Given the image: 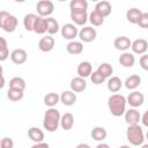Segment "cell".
Masks as SVG:
<instances>
[{"instance_id": "1", "label": "cell", "mask_w": 148, "mask_h": 148, "mask_svg": "<svg viewBox=\"0 0 148 148\" xmlns=\"http://www.w3.org/2000/svg\"><path fill=\"white\" fill-rule=\"evenodd\" d=\"M126 104H127V101H126L125 96H123L120 94H113L108 99L109 110H110L111 114L114 117H120V116L125 114Z\"/></svg>"}, {"instance_id": "2", "label": "cell", "mask_w": 148, "mask_h": 148, "mask_svg": "<svg viewBox=\"0 0 148 148\" xmlns=\"http://www.w3.org/2000/svg\"><path fill=\"white\" fill-rule=\"evenodd\" d=\"M60 112L54 108H49L44 113L43 126L47 132H56L60 126Z\"/></svg>"}, {"instance_id": "3", "label": "cell", "mask_w": 148, "mask_h": 148, "mask_svg": "<svg viewBox=\"0 0 148 148\" xmlns=\"http://www.w3.org/2000/svg\"><path fill=\"white\" fill-rule=\"evenodd\" d=\"M126 139L132 146H142L145 141V134L140 125L128 126L126 130Z\"/></svg>"}, {"instance_id": "4", "label": "cell", "mask_w": 148, "mask_h": 148, "mask_svg": "<svg viewBox=\"0 0 148 148\" xmlns=\"http://www.w3.org/2000/svg\"><path fill=\"white\" fill-rule=\"evenodd\" d=\"M0 27L6 32H13L17 28V18L14 15L7 13L6 10H1L0 12Z\"/></svg>"}, {"instance_id": "5", "label": "cell", "mask_w": 148, "mask_h": 148, "mask_svg": "<svg viewBox=\"0 0 148 148\" xmlns=\"http://www.w3.org/2000/svg\"><path fill=\"white\" fill-rule=\"evenodd\" d=\"M36 9H37L38 16L46 18V17H50V15L54 12V5L50 0H40L37 2Z\"/></svg>"}, {"instance_id": "6", "label": "cell", "mask_w": 148, "mask_h": 148, "mask_svg": "<svg viewBox=\"0 0 148 148\" xmlns=\"http://www.w3.org/2000/svg\"><path fill=\"white\" fill-rule=\"evenodd\" d=\"M96 37H97V31L92 27H83L79 31V38L83 43H90L95 40Z\"/></svg>"}, {"instance_id": "7", "label": "cell", "mask_w": 148, "mask_h": 148, "mask_svg": "<svg viewBox=\"0 0 148 148\" xmlns=\"http://www.w3.org/2000/svg\"><path fill=\"white\" fill-rule=\"evenodd\" d=\"M126 101H127V104H130V106L135 109V108H139V106H141L143 104L145 96H143L142 92H140L138 90H133L132 92H130V95L127 96Z\"/></svg>"}, {"instance_id": "8", "label": "cell", "mask_w": 148, "mask_h": 148, "mask_svg": "<svg viewBox=\"0 0 148 148\" xmlns=\"http://www.w3.org/2000/svg\"><path fill=\"white\" fill-rule=\"evenodd\" d=\"M61 36L65 38V39H68V40H74V38L76 36H79V31H77V28L74 23H66L62 25L61 28Z\"/></svg>"}, {"instance_id": "9", "label": "cell", "mask_w": 148, "mask_h": 148, "mask_svg": "<svg viewBox=\"0 0 148 148\" xmlns=\"http://www.w3.org/2000/svg\"><path fill=\"white\" fill-rule=\"evenodd\" d=\"M124 117H125V121L128 124V126L139 125V121H141V114H140V112H139L136 109H134V108L126 110Z\"/></svg>"}, {"instance_id": "10", "label": "cell", "mask_w": 148, "mask_h": 148, "mask_svg": "<svg viewBox=\"0 0 148 148\" xmlns=\"http://www.w3.org/2000/svg\"><path fill=\"white\" fill-rule=\"evenodd\" d=\"M71 20L76 25H84L89 20L87 10H72L71 12Z\"/></svg>"}, {"instance_id": "11", "label": "cell", "mask_w": 148, "mask_h": 148, "mask_svg": "<svg viewBox=\"0 0 148 148\" xmlns=\"http://www.w3.org/2000/svg\"><path fill=\"white\" fill-rule=\"evenodd\" d=\"M54 38L50 35H46L45 37H42L38 42V49L42 51V52H50L53 50L54 47Z\"/></svg>"}, {"instance_id": "12", "label": "cell", "mask_w": 148, "mask_h": 148, "mask_svg": "<svg viewBox=\"0 0 148 148\" xmlns=\"http://www.w3.org/2000/svg\"><path fill=\"white\" fill-rule=\"evenodd\" d=\"M133 53L135 54H145L146 51L148 50V42L143 38H138V39H134L132 42V46H131Z\"/></svg>"}, {"instance_id": "13", "label": "cell", "mask_w": 148, "mask_h": 148, "mask_svg": "<svg viewBox=\"0 0 148 148\" xmlns=\"http://www.w3.org/2000/svg\"><path fill=\"white\" fill-rule=\"evenodd\" d=\"M27 59H28V54L23 49H15L10 53V60L15 65H22L27 61Z\"/></svg>"}, {"instance_id": "14", "label": "cell", "mask_w": 148, "mask_h": 148, "mask_svg": "<svg viewBox=\"0 0 148 148\" xmlns=\"http://www.w3.org/2000/svg\"><path fill=\"white\" fill-rule=\"evenodd\" d=\"M113 46H114L117 50H119V51L126 52V50H128V49L132 46V42H131V39H130L128 37H126V36H119V37H117V38L114 39Z\"/></svg>"}, {"instance_id": "15", "label": "cell", "mask_w": 148, "mask_h": 148, "mask_svg": "<svg viewBox=\"0 0 148 148\" xmlns=\"http://www.w3.org/2000/svg\"><path fill=\"white\" fill-rule=\"evenodd\" d=\"M69 86H71V90L72 91L81 92V91H83L87 88V82H86V79L76 76V77H73L71 80V84Z\"/></svg>"}, {"instance_id": "16", "label": "cell", "mask_w": 148, "mask_h": 148, "mask_svg": "<svg viewBox=\"0 0 148 148\" xmlns=\"http://www.w3.org/2000/svg\"><path fill=\"white\" fill-rule=\"evenodd\" d=\"M60 102L66 106H72L76 102V94L72 90H65L60 95Z\"/></svg>"}, {"instance_id": "17", "label": "cell", "mask_w": 148, "mask_h": 148, "mask_svg": "<svg viewBox=\"0 0 148 148\" xmlns=\"http://www.w3.org/2000/svg\"><path fill=\"white\" fill-rule=\"evenodd\" d=\"M28 136L35 143H39V142H43V140H44V132L39 127L32 126L28 130Z\"/></svg>"}, {"instance_id": "18", "label": "cell", "mask_w": 148, "mask_h": 148, "mask_svg": "<svg viewBox=\"0 0 148 148\" xmlns=\"http://www.w3.org/2000/svg\"><path fill=\"white\" fill-rule=\"evenodd\" d=\"M142 14L143 13L139 8H130L126 12V20L132 24H138Z\"/></svg>"}, {"instance_id": "19", "label": "cell", "mask_w": 148, "mask_h": 148, "mask_svg": "<svg viewBox=\"0 0 148 148\" xmlns=\"http://www.w3.org/2000/svg\"><path fill=\"white\" fill-rule=\"evenodd\" d=\"M76 72H77V74H79L80 77L86 79V77H88V76L91 75V73H92V66H91V64L89 61H82V62L79 64Z\"/></svg>"}, {"instance_id": "20", "label": "cell", "mask_w": 148, "mask_h": 148, "mask_svg": "<svg viewBox=\"0 0 148 148\" xmlns=\"http://www.w3.org/2000/svg\"><path fill=\"white\" fill-rule=\"evenodd\" d=\"M118 61L123 67H133L135 64V57L131 52H124L123 54H120Z\"/></svg>"}, {"instance_id": "21", "label": "cell", "mask_w": 148, "mask_h": 148, "mask_svg": "<svg viewBox=\"0 0 148 148\" xmlns=\"http://www.w3.org/2000/svg\"><path fill=\"white\" fill-rule=\"evenodd\" d=\"M66 51L69 54L73 56H77L81 54L83 52V44L82 42H76V40H72L66 45Z\"/></svg>"}, {"instance_id": "22", "label": "cell", "mask_w": 148, "mask_h": 148, "mask_svg": "<svg viewBox=\"0 0 148 148\" xmlns=\"http://www.w3.org/2000/svg\"><path fill=\"white\" fill-rule=\"evenodd\" d=\"M140 83H141V77H140V75H138V74H132V75H130V76L125 80L124 86H125L128 90H135V89L140 86Z\"/></svg>"}, {"instance_id": "23", "label": "cell", "mask_w": 148, "mask_h": 148, "mask_svg": "<svg viewBox=\"0 0 148 148\" xmlns=\"http://www.w3.org/2000/svg\"><path fill=\"white\" fill-rule=\"evenodd\" d=\"M60 126L62 130L65 131H69L73 128L74 126V117L71 112H66L61 116V119H60Z\"/></svg>"}, {"instance_id": "24", "label": "cell", "mask_w": 148, "mask_h": 148, "mask_svg": "<svg viewBox=\"0 0 148 148\" xmlns=\"http://www.w3.org/2000/svg\"><path fill=\"white\" fill-rule=\"evenodd\" d=\"M95 10L98 12L101 15H103L104 17L109 16L111 14V10H112V6L109 1H99L96 3L95 6Z\"/></svg>"}, {"instance_id": "25", "label": "cell", "mask_w": 148, "mask_h": 148, "mask_svg": "<svg viewBox=\"0 0 148 148\" xmlns=\"http://www.w3.org/2000/svg\"><path fill=\"white\" fill-rule=\"evenodd\" d=\"M123 81L120 80V77L118 76H111L109 80H108V89L111 91V92H118L120 90V88L123 87Z\"/></svg>"}, {"instance_id": "26", "label": "cell", "mask_w": 148, "mask_h": 148, "mask_svg": "<svg viewBox=\"0 0 148 148\" xmlns=\"http://www.w3.org/2000/svg\"><path fill=\"white\" fill-rule=\"evenodd\" d=\"M34 32H36L37 35H43L47 32V22L45 17H40V16L37 17L34 27Z\"/></svg>"}, {"instance_id": "27", "label": "cell", "mask_w": 148, "mask_h": 148, "mask_svg": "<svg viewBox=\"0 0 148 148\" xmlns=\"http://www.w3.org/2000/svg\"><path fill=\"white\" fill-rule=\"evenodd\" d=\"M90 135L91 138L95 140V141H103L106 139V135H108V132L104 127L102 126H96L91 130L90 132Z\"/></svg>"}, {"instance_id": "28", "label": "cell", "mask_w": 148, "mask_h": 148, "mask_svg": "<svg viewBox=\"0 0 148 148\" xmlns=\"http://www.w3.org/2000/svg\"><path fill=\"white\" fill-rule=\"evenodd\" d=\"M60 102V95L57 92H49L44 96V104L49 108H54Z\"/></svg>"}, {"instance_id": "29", "label": "cell", "mask_w": 148, "mask_h": 148, "mask_svg": "<svg viewBox=\"0 0 148 148\" xmlns=\"http://www.w3.org/2000/svg\"><path fill=\"white\" fill-rule=\"evenodd\" d=\"M37 15L32 14V13H29L24 16L23 18V27L27 31H34V27H35V23H36V20H37Z\"/></svg>"}, {"instance_id": "30", "label": "cell", "mask_w": 148, "mask_h": 148, "mask_svg": "<svg viewBox=\"0 0 148 148\" xmlns=\"http://www.w3.org/2000/svg\"><path fill=\"white\" fill-rule=\"evenodd\" d=\"M9 89H15V90H21L24 91L25 89V81L24 79L20 76H14L13 79L9 80Z\"/></svg>"}, {"instance_id": "31", "label": "cell", "mask_w": 148, "mask_h": 148, "mask_svg": "<svg viewBox=\"0 0 148 148\" xmlns=\"http://www.w3.org/2000/svg\"><path fill=\"white\" fill-rule=\"evenodd\" d=\"M89 22L94 25V27H101L104 23V16L101 15L98 12H96L95 9L89 14Z\"/></svg>"}, {"instance_id": "32", "label": "cell", "mask_w": 148, "mask_h": 148, "mask_svg": "<svg viewBox=\"0 0 148 148\" xmlns=\"http://www.w3.org/2000/svg\"><path fill=\"white\" fill-rule=\"evenodd\" d=\"M46 22H47V34L50 36L56 35L59 31V23L54 17H46Z\"/></svg>"}, {"instance_id": "33", "label": "cell", "mask_w": 148, "mask_h": 148, "mask_svg": "<svg viewBox=\"0 0 148 148\" xmlns=\"http://www.w3.org/2000/svg\"><path fill=\"white\" fill-rule=\"evenodd\" d=\"M99 74H102L105 79L106 77H111V75H112V73H113V68H112V66L109 64V62H102L98 67H97V69H96Z\"/></svg>"}, {"instance_id": "34", "label": "cell", "mask_w": 148, "mask_h": 148, "mask_svg": "<svg viewBox=\"0 0 148 148\" xmlns=\"http://www.w3.org/2000/svg\"><path fill=\"white\" fill-rule=\"evenodd\" d=\"M88 2L86 0H72L69 2V9L72 10H87Z\"/></svg>"}, {"instance_id": "35", "label": "cell", "mask_w": 148, "mask_h": 148, "mask_svg": "<svg viewBox=\"0 0 148 148\" xmlns=\"http://www.w3.org/2000/svg\"><path fill=\"white\" fill-rule=\"evenodd\" d=\"M9 57V51L7 46V40L3 37H0V60L5 61Z\"/></svg>"}, {"instance_id": "36", "label": "cell", "mask_w": 148, "mask_h": 148, "mask_svg": "<svg viewBox=\"0 0 148 148\" xmlns=\"http://www.w3.org/2000/svg\"><path fill=\"white\" fill-rule=\"evenodd\" d=\"M23 95H24V91H21V90L8 89V91H7V97L12 102H18V101H21L23 98Z\"/></svg>"}, {"instance_id": "37", "label": "cell", "mask_w": 148, "mask_h": 148, "mask_svg": "<svg viewBox=\"0 0 148 148\" xmlns=\"http://www.w3.org/2000/svg\"><path fill=\"white\" fill-rule=\"evenodd\" d=\"M90 80H91V82H92L94 84H101V83H103V82L105 81V77H104L102 74H99L97 71H95V72L91 73Z\"/></svg>"}, {"instance_id": "38", "label": "cell", "mask_w": 148, "mask_h": 148, "mask_svg": "<svg viewBox=\"0 0 148 148\" xmlns=\"http://www.w3.org/2000/svg\"><path fill=\"white\" fill-rule=\"evenodd\" d=\"M0 148H14V141L8 136L2 138L0 142Z\"/></svg>"}, {"instance_id": "39", "label": "cell", "mask_w": 148, "mask_h": 148, "mask_svg": "<svg viewBox=\"0 0 148 148\" xmlns=\"http://www.w3.org/2000/svg\"><path fill=\"white\" fill-rule=\"evenodd\" d=\"M138 25L140 28H143V29H148V13H143Z\"/></svg>"}, {"instance_id": "40", "label": "cell", "mask_w": 148, "mask_h": 148, "mask_svg": "<svg viewBox=\"0 0 148 148\" xmlns=\"http://www.w3.org/2000/svg\"><path fill=\"white\" fill-rule=\"evenodd\" d=\"M139 62H140V67H141L142 69H145V71L148 72V54H143V56H141Z\"/></svg>"}, {"instance_id": "41", "label": "cell", "mask_w": 148, "mask_h": 148, "mask_svg": "<svg viewBox=\"0 0 148 148\" xmlns=\"http://www.w3.org/2000/svg\"><path fill=\"white\" fill-rule=\"evenodd\" d=\"M141 123H142L143 126L148 127V109H147V110L143 112V114L141 116Z\"/></svg>"}, {"instance_id": "42", "label": "cell", "mask_w": 148, "mask_h": 148, "mask_svg": "<svg viewBox=\"0 0 148 148\" xmlns=\"http://www.w3.org/2000/svg\"><path fill=\"white\" fill-rule=\"evenodd\" d=\"M30 148H50L49 143L46 142H39V143H35L34 146H31Z\"/></svg>"}, {"instance_id": "43", "label": "cell", "mask_w": 148, "mask_h": 148, "mask_svg": "<svg viewBox=\"0 0 148 148\" xmlns=\"http://www.w3.org/2000/svg\"><path fill=\"white\" fill-rule=\"evenodd\" d=\"M96 148H110V146L108 143H104V142H101L96 146Z\"/></svg>"}, {"instance_id": "44", "label": "cell", "mask_w": 148, "mask_h": 148, "mask_svg": "<svg viewBox=\"0 0 148 148\" xmlns=\"http://www.w3.org/2000/svg\"><path fill=\"white\" fill-rule=\"evenodd\" d=\"M75 148H91V147H90L88 143H79Z\"/></svg>"}, {"instance_id": "45", "label": "cell", "mask_w": 148, "mask_h": 148, "mask_svg": "<svg viewBox=\"0 0 148 148\" xmlns=\"http://www.w3.org/2000/svg\"><path fill=\"white\" fill-rule=\"evenodd\" d=\"M119 148H131L130 146H127V145H123V146H120Z\"/></svg>"}, {"instance_id": "46", "label": "cell", "mask_w": 148, "mask_h": 148, "mask_svg": "<svg viewBox=\"0 0 148 148\" xmlns=\"http://www.w3.org/2000/svg\"><path fill=\"white\" fill-rule=\"evenodd\" d=\"M141 148H148V143H145V145H142V146H141Z\"/></svg>"}, {"instance_id": "47", "label": "cell", "mask_w": 148, "mask_h": 148, "mask_svg": "<svg viewBox=\"0 0 148 148\" xmlns=\"http://www.w3.org/2000/svg\"><path fill=\"white\" fill-rule=\"evenodd\" d=\"M146 139L148 140V131H147V133H146Z\"/></svg>"}]
</instances>
